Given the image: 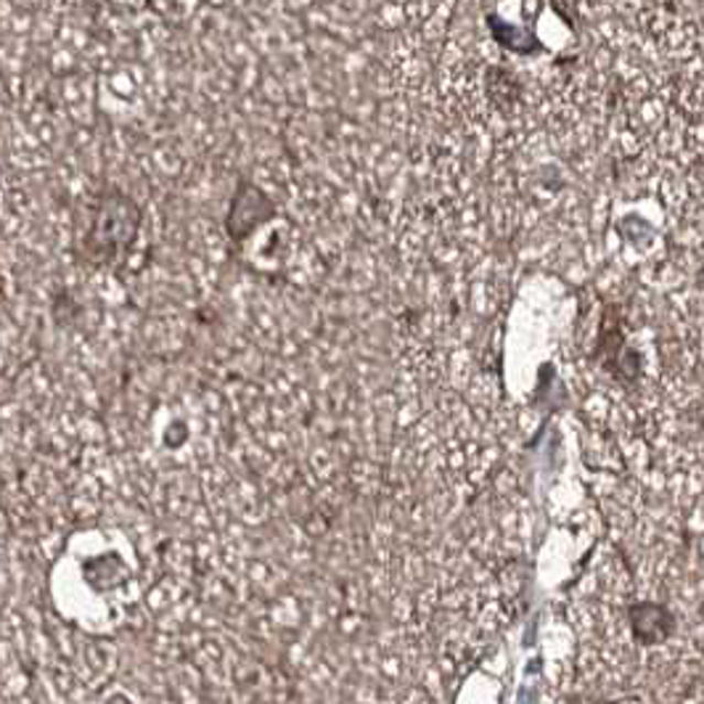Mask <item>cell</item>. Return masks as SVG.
I'll list each match as a JSON object with an SVG mask.
<instances>
[{
	"label": "cell",
	"mask_w": 704,
	"mask_h": 704,
	"mask_svg": "<svg viewBox=\"0 0 704 704\" xmlns=\"http://www.w3.org/2000/svg\"><path fill=\"white\" fill-rule=\"evenodd\" d=\"M141 230V209L120 191H101L83 207L77 249L85 260L109 266L128 258Z\"/></svg>",
	"instance_id": "obj_1"
}]
</instances>
